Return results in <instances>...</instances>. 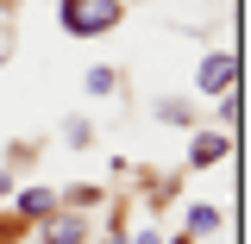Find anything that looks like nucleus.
<instances>
[{
  "mask_svg": "<svg viewBox=\"0 0 251 244\" xmlns=\"http://www.w3.org/2000/svg\"><path fill=\"white\" fill-rule=\"evenodd\" d=\"M38 244H88L82 213H50V219H44V232H38Z\"/></svg>",
  "mask_w": 251,
  "mask_h": 244,
  "instance_id": "nucleus-3",
  "label": "nucleus"
},
{
  "mask_svg": "<svg viewBox=\"0 0 251 244\" xmlns=\"http://www.w3.org/2000/svg\"><path fill=\"white\" fill-rule=\"evenodd\" d=\"M0 194H6V182H0Z\"/></svg>",
  "mask_w": 251,
  "mask_h": 244,
  "instance_id": "nucleus-11",
  "label": "nucleus"
},
{
  "mask_svg": "<svg viewBox=\"0 0 251 244\" xmlns=\"http://www.w3.org/2000/svg\"><path fill=\"white\" fill-rule=\"evenodd\" d=\"M88 94H113V69H88Z\"/></svg>",
  "mask_w": 251,
  "mask_h": 244,
  "instance_id": "nucleus-9",
  "label": "nucleus"
},
{
  "mask_svg": "<svg viewBox=\"0 0 251 244\" xmlns=\"http://www.w3.org/2000/svg\"><path fill=\"white\" fill-rule=\"evenodd\" d=\"M126 244H163V238H157V232H132Z\"/></svg>",
  "mask_w": 251,
  "mask_h": 244,
  "instance_id": "nucleus-10",
  "label": "nucleus"
},
{
  "mask_svg": "<svg viewBox=\"0 0 251 244\" xmlns=\"http://www.w3.org/2000/svg\"><path fill=\"white\" fill-rule=\"evenodd\" d=\"M226 151H232V132H201V138L188 144V163H195V169H207V163H220Z\"/></svg>",
  "mask_w": 251,
  "mask_h": 244,
  "instance_id": "nucleus-4",
  "label": "nucleus"
},
{
  "mask_svg": "<svg viewBox=\"0 0 251 244\" xmlns=\"http://www.w3.org/2000/svg\"><path fill=\"white\" fill-rule=\"evenodd\" d=\"M232 82H239V63H232V57H220V50L201 63V75H195V88H201V94H214V100H220V94H232Z\"/></svg>",
  "mask_w": 251,
  "mask_h": 244,
  "instance_id": "nucleus-2",
  "label": "nucleus"
},
{
  "mask_svg": "<svg viewBox=\"0 0 251 244\" xmlns=\"http://www.w3.org/2000/svg\"><path fill=\"white\" fill-rule=\"evenodd\" d=\"M157 119H163V125H188V107H182V100H157Z\"/></svg>",
  "mask_w": 251,
  "mask_h": 244,
  "instance_id": "nucleus-8",
  "label": "nucleus"
},
{
  "mask_svg": "<svg viewBox=\"0 0 251 244\" xmlns=\"http://www.w3.org/2000/svg\"><path fill=\"white\" fill-rule=\"evenodd\" d=\"M188 232L195 238H214L220 232V207H188Z\"/></svg>",
  "mask_w": 251,
  "mask_h": 244,
  "instance_id": "nucleus-6",
  "label": "nucleus"
},
{
  "mask_svg": "<svg viewBox=\"0 0 251 244\" xmlns=\"http://www.w3.org/2000/svg\"><path fill=\"white\" fill-rule=\"evenodd\" d=\"M126 6L120 0H63V31L69 38H107V31H120Z\"/></svg>",
  "mask_w": 251,
  "mask_h": 244,
  "instance_id": "nucleus-1",
  "label": "nucleus"
},
{
  "mask_svg": "<svg viewBox=\"0 0 251 244\" xmlns=\"http://www.w3.org/2000/svg\"><path fill=\"white\" fill-rule=\"evenodd\" d=\"M57 213V194H50V188H25V194H19V225H25V219H50Z\"/></svg>",
  "mask_w": 251,
  "mask_h": 244,
  "instance_id": "nucleus-5",
  "label": "nucleus"
},
{
  "mask_svg": "<svg viewBox=\"0 0 251 244\" xmlns=\"http://www.w3.org/2000/svg\"><path fill=\"white\" fill-rule=\"evenodd\" d=\"M63 138H69L75 151H88V144H94V125H88V119H69V125H63Z\"/></svg>",
  "mask_w": 251,
  "mask_h": 244,
  "instance_id": "nucleus-7",
  "label": "nucleus"
}]
</instances>
